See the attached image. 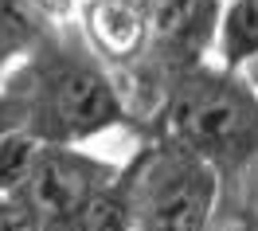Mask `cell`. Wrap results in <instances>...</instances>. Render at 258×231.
I'll use <instances>...</instances> for the list:
<instances>
[{
    "mask_svg": "<svg viewBox=\"0 0 258 231\" xmlns=\"http://www.w3.org/2000/svg\"><path fill=\"white\" fill-rule=\"evenodd\" d=\"M145 32L157 55L180 67L200 63V51L215 43L219 28V0H141Z\"/></svg>",
    "mask_w": 258,
    "mask_h": 231,
    "instance_id": "5",
    "label": "cell"
},
{
    "mask_svg": "<svg viewBox=\"0 0 258 231\" xmlns=\"http://www.w3.org/2000/svg\"><path fill=\"white\" fill-rule=\"evenodd\" d=\"M250 177H254V168L235 177V181H219V200H215V212H211L204 231H250V212H254L258 200L246 188Z\"/></svg>",
    "mask_w": 258,
    "mask_h": 231,
    "instance_id": "10",
    "label": "cell"
},
{
    "mask_svg": "<svg viewBox=\"0 0 258 231\" xmlns=\"http://www.w3.org/2000/svg\"><path fill=\"white\" fill-rule=\"evenodd\" d=\"M215 47L227 71H242L258 59V0H227L215 28Z\"/></svg>",
    "mask_w": 258,
    "mask_h": 231,
    "instance_id": "7",
    "label": "cell"
},
{
    "mask_svg": "<svg viewBox=\"0 0 258 231\" xmlns=\"http://www.w3.org/2000/svg\"><path fill=\"white\" fill-rule=\"evenodd\" d=\"M86 43L98 59L110 63H137L149 43L141 0H90L86 8Z\"/></svg>",
    "mask_w": 258,
    "mask_h": 231,
    "instance_id": "6",
    "label": "cell"
},
{
    "mask_svg": "<svg viewBox=\"0 0 258 231\" xmlns=\"http://www.w3.org/2000/svg\"><path fill=\"white\" fill-rule=\"evenodd\" d=\"M8 130H20V126H16V114H12V102L4 98V90H0V137Z\"/></svg>",
    "mask_w": 258,
    "mask_h": 231,
    "instance_id": "12",
    "label": "cell"
},
{
    "mask_svg": "<svg viewBox=\"0 0 258 231\" xmlns=\"http://www.w3.org/2000/svg\"><path fill=\"white\" fill-rule=\"evenodd\" d=\"M246 79H250V86H254V90H258V59H254V63H250V67H246Z\"/></svg>",
    "mask_w": 258,
    "mask_h": 231,
    "instance_id": "13",
    "label": "cell"
},
{
    "mask_svg": "<svg viewBox=\"0 0 258 231\" xmlns=\"http://www.w3.org/2000/svg\"><path fill=\"white\" fill-rule=\"evenodd\" d=\"M129 223H133V212H129L125 172H117L110 184H102L71 219L75 231H129Z\"/></svg>",
    "mask_w": 258,
    "mask_h": 231,
    "instance_id": "8",
    "label": "cell"
},
{
    "mask_svg": "<svg viewBox=\"0 0 258 231\" xmlns=\"http://www.w3.org/2000/svg\"><path fill=\"white\" fill-rule=\"evenodd\" d=\"M0 231H43L28 196H0Z\"/></svg>",
    "mask_w": 258,
    "mask_h": 231,
    "instance_id": "11",
    "label": "cell"
},
{
    "mask_svg": "<svg viewBox=\"0 0 258 231\" xmlns=\"http://www.w3.org/2000/svg\"><path fill=\"white\" fill-rule=\"evenodd\" d=\"M39 153H43V141L28 130H8L0 137V196H24L39 165Z\"/></svg>",
    "mask_w": 258,
    "mask_h": 231,
    "instance_id": "9",
    "label": "cell"
},
{
    "mask_svg": "<svg viewBox=\"0 0 258 231\" xmlns=\"http://www.w3.org/2000/svg\"><path fill=\"white\" fill-rule=\"evenodd\" d=\"M157 122L161 141L188 149L219 181L258 168V90L242 71L192 63L168 86Z\"/></svg>",
    "mask_w": 258,
    "mask_h": 231,
    "instance_id": "2",
    "label": "cell"
},
{
    "mask_svg": "<svg viewBox=\"0 0 258 231\" xmlns=\"http://www.w3.org/2000/svg\"><path fill=\"white\" fill-rule=\"evenodd\" d=\"M250 231H258V200H254V212H250Z\"/></svg>",
    "mask_w": 258,
    "mask_h": 231,
    "instance_id": "14",
    "label": "cell"
},
{
    "mask_svg": "<svg viewBox=\"0 0 258 231\" xmlns=\"http://www.w3.org/2000/svg\"><path fill=\"white\" fill-rule=\"evenodd\" d=\"M0 90L12 102L16 126L43 145H79L125 122L117 83L82 39L43 35Z\"/></svg>",
    "mask_w": 258,
    "mask_h": 231,
    "instance_id": "1",
    "label": "cell"
},
{
    "mask_svg": "<svg viewBox=\"0 0 258 231\" xmlns=\"http://www.w3.org/2000/svg\"><path fill=\"white\" fill-rule=\"evenodd\" d=\"M125 172L129 184V231H204L215 200L219 172L172 141H149Z\"/></svg>",
    "mask_w": 258,
    "mask_h": 231,
    "instance_id": "3",
    "label": "cell"
},
{
    "mask_svg": "<svg viewBox=\"0 0 258 231\" xmlns=\"http://www.w3.org/2000/svg\"><path fill=\"white\" fill-rule=\"evenodd\" d=\"M117 172V165L82 153L79 145H43L24 196L43 223H71L75 212Z\"/></svg>",
    "mask_w": 258,
    "mask_h": 231,
    "instance_id": "4",
    "label": "cell"
}]
</instances>
